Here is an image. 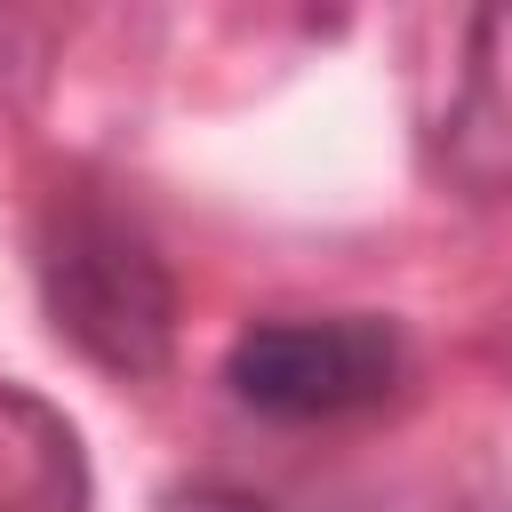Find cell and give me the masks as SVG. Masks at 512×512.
<instances>
[{
    "instance_id": "6da1fadb",
    "label": "cell",
    "mask_w": 512,
    "mask_h": 512,
    "mask_svg": "<svg viewBox=\"0 0 512 512\" xmlns=\"http://www.w3.org/2000/svg\"><path fill=\"white\" fill-rule=\"evenodd\" d=\"M32 280H40L48 328L88 368L144 384L176 360V320H184L176 272L120 200H104L88 184L56 192L32 224Z\"/></svg>"
},
{
    "instance_id": "7a4b0ae2",
    "label": "cell",
    "mask_w": 512,
    "mask_h": 512,
    "mask_svg": "<svg viewBox=\"0 0 512 512\" xmlns=\"http://www.w3.org/2000/svg\"><path fill=\"white\" fill-rule=\"evenodd\" d=\"M408 384V336L384 312H272L224 344V392L272 424H344Z\"/></svg>"
},
{
    "instance_id": "3957f363",
    "label": "cell",
    "mask_w": 512,
    "mask_h": 512,
    "mask_svg": "<svg viewBox=\"0 0 512 512\" xmlns=\"http://www.w3.org/2000/svg\"><path fill=\"white\" fill-rule=\"evenodd\" d=\"M448 32L456 56L424 96V160L464 200H512V8H472Z\"/></svg>"
},
{
    "instance_id": "277c9868",
    "label": "cell",
    "mask_w": 512,
    "mask_h": 512,
    "mask_svg": "<svg viewBox=\"0 0 512 512\" xmlns=\"http://www.w3.org/2000/svg\"><path fill=\"white\" fill-rule=\"evenodd\" d=\"M0 512H88L72 424L16 384H0Z\"/></svg>"
},
{
    "instance_id": "5b68a950",
    "label": "cell",
    "mask_w": 512,
    "mask_h": 512,
    "mask_svg": "<svg viewBox=\"0 0 512 512\" xmlns=\"http://www.w3.org/2000/svg\"><path fill=\"white\" fill-rule=\"evenodd\" d=\"M152 512H272V504L248 496V488H232V480H176Z\"/></svg>"
}]
</instances>
